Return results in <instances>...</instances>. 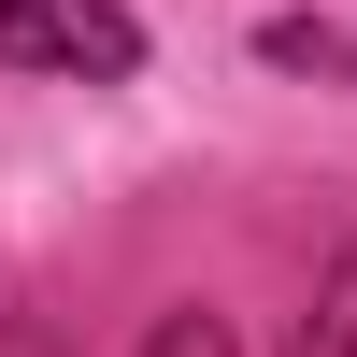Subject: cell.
<instances>
[{
  "instance_id": "1",
  "label": "cell",
  "mask_w": 357,
  "mask_h": 357,
  "mask_svg": "<svg viewBox=\"0 0 357 357\" xmlns=\"http://www.w3.org/2000/svg\"><path fill=\"white\" fill-rule=\"evenodd\" d=\"M0 72L129 86L143 72V15H129V0H0Z\"/></svg>"
},
{
  "instance_id": "2",
  "label": "cell",
  "mask_w": 357,
  "mask_h": 357,
  "mask_svg": "<svg viewBox=\"0 0 357 357\" xmlns=\"http://www.w3.org/2000/svg\"><path fill=\"white\" fill-rule=\"evenodd\" d=\"M257 57H272V72H357V29H329V15H272V29H257Z\"/></svg>"
},
{
  "instance_id": "3",
  "label": "cell",
  "mask_w": 357,
  "mask_h": 357,
  "mask_svg": "<svg viewBox=\"0 0 357 357\" xmlns=\"http://www.w3.org/2000/svg\"><path fill=\"white\" fill-rule=\"evenodd\" d=\"M301 357H357V243L329 257V286H314V314H301Z\"/></svg>"
},
{
  "instance_id": "4",
  "label": "cell",
  "mask_w": 357,
  "mask_h": 357,
  "mask_svg": "<svg viewBox=\"0 0 357 357\" xmlns=\"http://www.w3.org/2000/svg\"><path fill=\"white\" fill-rule=\"evenodd\" d=\"M143 357H243V343H229V314H200V301H172L158 329H143Z\"/></svg>"
},
{
  "instance_id": "5",
  "label": "cell",
  "mask_w": 357,
  "mask_h": 357,
  "mask_svg": "<svg viewBox=\"0 0 357 357\" xmlns=\"http://www.w3.org/2000/svg\"><path fill=\"white\" fill-rule=\"evenodd\" d=\"M0 357H72V343H57L43 314H0Z\"/></svg>"
}]
</instances>
